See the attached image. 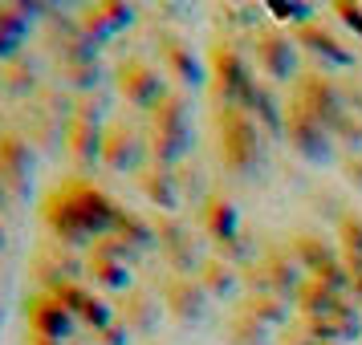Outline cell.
<instances>
[{"mask_svg":"<svg viewBox=\"0 0 362 345\" xmlns=\"http://www.w3.org/2000/svg\"><path fill=\"white\" fill-rule=\"evenodd\" d=\"M33 143L17 131H0V175L13 187L17 199H29V187H33Z\"/></svg>","mask_w":362,"mask_h":345,"instance_id":"18","label":"cell"},{"mask_svg":"<svg viewBox=\"0 0 362 345\" xmlns=\"http://www.w3.org/2000/svg\"><path fill=\"white\" fill-rule=\"evenodd\" d=\"M220 260H228L232 268H248V264L257 260V252H252V236L248 231H240V236H232L228 244H220V248H212Z\"/></svg>","mask_w":362,"mask_h":345,"instance_id":"39","label":"cell"},{"mask_svg":"<svg viewBox=\"0 0 362 345\" xmlns=\"http://www.w3.org/2000/svg\"><path fill=\"white\" fill-rule=\"evenodd\" d=\"M155 53H159L163 78H171L175 90L192 94V90H199V85H208V61H204V57L192 49V41H183L180 33L159 29V33H155Z\"/></svg>","mask_w":362,"mask_h":345,"instance_id":"12","label":"cell"},{"mask_svg":"<svg viewBox=\"0 0 362 345\" xmlns=\"http://www.w3.org/2000/svg\"><path fill=\"white\" fill-rule=\"evenodd\" d=\"M342 179L354 187V195H362V155H346L342 159Z\"/></svg>","mask_w":362,"mask_h":345,"instance_id":"46","label":"cell"},{"mask_svg":"<svg viewBox=\"0 0 362 345\" xmlns=\"http://www.w3.org/2000/svg\"><path fill=\"white\" fill-rule=\"evenodd\" d=\"M261 8L277 20V25H289V33L301 29V25H310V20H317V8L305 4V0H269V4H261Z\"/></svg>","mask_w":362,"mask_h":345,"instance_id":"36","label":"cell"},{"mask_svg":"<svg viewBox=\"0 0 362 345\" xmlns=\"http://www.w3.org/2000/svg\"><path fill=\"white\" fill-rule=\"evenodd\" d=\"M110 78H115L118 98H127V106H134V110H147V114H151V110L167 98L163 69L151 66L147 57H122Z\"/></svg>","mask_w":362,"mask_h":345,"instance_id":"11","label":"cell"},{"mask_svg":"<svg viewBox=\"0 0 362 345\" xmlns=\"http://www.w3.org/2000/svg\"><path fill=\"white\" fill-rule=\"evenodd\" d=\"M285 244H289V252H293V260L305 268V277L322 272V268H326V264H334V260H342L338 244H334L329 236H322V231H293Z\"/></svg>","mask_w":362,"mask_h":345,"instance_id":"26","label":"cell"},{"mask_svg":"<svg viewBox=\"0 0 362 345\" xmlns=\"http://www.w3.org/2000/svg\"><path fill=\"white\" fill-rule=\"evenodd\" d=\"M175 179H180V195H183V203H204V199L212 195L208 187H204V179H199V167H192V163H180L175 167Z\"/></svg>","mask_w":362,"mask_h":345,"instance_id":"40","label":"cell"},{"mask_svg":"<svg viewBox=\"0 0 362 345\" xmlns=\"http://www.w3.org/2000/svg\"><path fill=\"white\" fill-rule=\"evenodd\" d=\"M245 110H248V118H252L264 134H281V131H285V98L277 94V85H273V82H257V85H252Z\"/></svg>","mask_w":362,"mask_h":345,"instance_id":"28","label":"cell"},{"mask_svg":"<svg viewBox=\"0 0 362 345\" xmlns=\"http://www.w3.org/2000/svg\"><path fill=\"white\" fill-rule=\"evenodd\" d=\"M224 341L228 345H277V333L269 325H261V321H252L248 313H232L228 321V333H224Z\"/></svg>","mask_w":362,"mask_h":345,"instance_id":"34","label":"cell"},{"mask_svg":"<svg viewBox=\"0 0 362 345\" xmlns=\"http://www.w3.org/2000/svg\"><path fill=\"white\" fill-rule=\"evenodd\" d=\"M90 337H94V345H131L134 333H131V329H127V325H122V321L115 317L110 325H102L98 333H90Z\"/></svg>","mask_w":362,"mask_h":345,"instance_id":"45","label":"cell"},{"mask_svg":"<svg viewBox=\"0 0 362 345\" xmlns=\"http://www.w3.org/2000/svg\"><path fill=\"white\" fill-rule=\"evenodd\" d=\"M115 231L122 236V240H131V244L139 248V252H147V248H155V219H147V215L131 212V207H118Z\"/></svg>","mask_w":362,"mask_h":345,"instance_id":"35","label":"cell"},{"mask_svg":"<svg viewBox=\"0 0 362 345\" xmlns=\"http://www.w3.org/2000/svg\"><path fill=\"white\" fill-rule=\"evenodd\" d=\"M293 41H297V49L305 53V57H313L317 69H326V73H338V69H354L358 66V53L350 49L346 37L334 33L326 20H310V25L293 29Z\"/></svg>","mask_w":362,"mask_h":345,"instance_id":"13","label":"cell"},{"mask_svg":"<svg viewBox=\"0 0 362 345\" xmlns=\"http://www.w3.org/2000/svg\"><path fill=\"white\" fill-rule=\"evenodd\" d=\"M196 143L192 131V94L167 90V98L147 114V150L155 167H180L187 163Z\"/></svg>","mask_w":362,"mask_h":345,"instance_id":"3","label":"cell"},{"mask_svg":"<svg viewBox=\"0 0 362 345\" xmlns=\"http://www.w3.org/2000/svg\"><path fill=\"white\" fill-rule=\"evenodd\" d=\"M301 280H305V268L293 260V252L289 244H273L269 252H261L257 260L240 268V284L248 289H257V293H273V296H285V301H293V293L301 289Z\"/></svg>","mask_w":362,"mask_h":345,"instance_id":"5","label":"cell"},{"mask_svg":"<svg viewBox=\"0 0 362 345\" xmlns=\"http://www.w3.org/2000/svg\"><path fill=\"white\" fill-rule=\"evenodd\" d=\"M74 118L106 126V98H102V90L98 94H82V98H74Z\"/></svg>","mask_w":362,"mask_h":345,"instance_id":"42","label":"cell"},{"mask_svg":"<svg viewBox=\"0 0 362 345\" xmlns=\"http://www.w3.org/2000/svg\"><path fill=\"white\" fill-rule=\"evenodd\" d=\"M297 41L289 29H281V25H261V29H252V61L257 69L264 73V82H289L293 85L301 78V57H297Z\"/></svg>","mask_w":362,"mask_h":345,"instance_id":"7","label":"cell"},{"mask_svg":"<svg viewBox=\"0 0 362 345\" xmlns=\"http://www.w3.org/2000/svg\"><path fill=\"white\" fill-rule=\"evenodd\" d=\"M53 78H57V85H66L74 98H82V94H98L102 90L106 69H102V61H66V66L53 69Z\"/></svg>","mask_w":362,"mask_h":345,"instance_id":"31","label":"cell"},{"mask_svg":"<svg viewBox=\"0 0 362 345\" xmlns=\"http://www.w3.org/2000/svg\"><path fill=\"white\" fill-rule=\"evenodd\" d=\"M236 309L248 313L252 321H261V325H269L273 333H281V329L293 321V301H285V296H273V293H257V289H248L240 301H236Z\"/></svg>","mask_w":362,"mask_h":345,"instance_id":"27","label":"cell"},{"mask_svg":"<svg viewBox=\"0 0 362 345\" xmlns=\"http://www.w3.org/2000/svg\"><path fill=\"white\" fill-rule=\"evenodd\" d=\"M196 224H199V236H204L212 248L228 244L232 236L245 231L240 228V212H236V203H232L228 195H220V191H212V195L196 207Z\"/></svg>","mask_w":362,"mask_h":345,"instance_id":"20","label":"cell"},{"mask_svg":"<svg viewBox=\"0 0 362 345\" xmlns=\"http://www.w3.org/2000/svg\"><path fill=\"white\" fill-rule=\"evenodd\" d=\"M86 280H90L102 296H122L127 289H134L127 264L106 260V256H90V252H86Z\"/></svg>","mask_w":362,"mask_h":345,"instance_id":"29","label":"cell"},{"mask_svg":"<svg viewBox=\"0 0 362 345\" xmlns=\"http://www.w3.org/2000/svg\"><path fill=\"white\" fill-rule=\"evenodd\" d=\"M281 138H285L289 150H297L305 163H313V167L334 163V150H338L334 131H329L322 118H313L310 110L293 98H285V131H281Z\"/></svg>","mask_w":362,"mask_h":345,"instance_id":"6","label":"cell"},{"mask_svg":"<svg viewBox=\"0 0 362 345\" xmlns=\"http://www.w3.org/2000/svg\"><path fill=\"white\" fill-rule=\"evenodd\" d=\"M289 98L301 102V106H305V110H310L313 118H322L329 131H334V126H338V122H342L346 114H350L342 82H338L334 73H326V69H317V66L301 69V78H297V82L289 85Z\"/></svg>","mask_w":362,"mask_h":345,"instance_id":"9","label":"cell"},{"mask_svg":"<svg viewBox=\"0 0 362 345\" xmlns=\"http://www.w3.org/2000/svg\"><path fill=\"white\" fill-rule=\"evenodd\" d=\"M8 244V228H4V219H0V248Z\"/></svg>","mask_w":362,"mask_h":345,"instance_id":"51","label":"cell"},{"mask_svg":"<svg viewBox=\"0 0 362 345\" xmlns=\"http://www.w3.org/2000/svg\"><path fill=\"white\" fill-rule=\"evenodd\" d=\"M196 280L204 284V293L208 296H220V301H228V296H236V289H240V268H232L228 260H220V256H208V260L199 264Z\"/></svg>","mask_w":362,"mask_h":345,"instance_id":"32","label":"cell"},{"mask_svg":"<svg viewBox=\"0 0 362 345\" xmlns=\"http://www.w3.org/2000/svg\"><path fill=\"white\" fill-rule=\"evenodd\" d=\"M163 313H167L163 301L155 293H147V289H127L122 296H115V317L131 329L134 337H151L159 329V321H163Z\"/></svg>","mask_w":362,"mask_h":345,"instance_id":"19","label":"cell"},{"mask_svg":"<svg viewBox=\"0 0 362 345\" xmlns=\"http://www.w3.org/2000/svg\"><path fill=\"white\" fill-rule=\"evenodd\" d=\"M82 29L90 33L94 45H106L110 37H118L122 29H131L134 25V4H122V0H98V4H86L82 13Z\"/></svg>","mask_w":362,"mask_h":345,"instance_id":"23","label":"cell"},{"mask_svg":"<svg viewBox=\"0 0 362 345\" xmlns=\"http://www.w3.org/2000/svg\"><path fill=\"white\" fill-rule=\"evenodd\" d=\"M159 301H163V309L171 321H180V325H199L204 317H208V301L212 296L204 293V284L196 277H175V272H167L163 289H159Z\"/></svg>","mask_w":362,"mask_h":345,"instance_id":"16","label":"cell"},{"mask_svg":"<svg viewBox=\"0 0 362 345\" xmlns=\"http://www.w3.org/2000/svg\"><path fill=\"white\" fill-rule=\"evenodd\" d=\"M21 313H25L29 333L49 337V341H74V333L82 329V325H78V317L57 301V293H45V289H33V293L25 296Z\"/></svg>","mask_w":362,"mask_h":345,"instance_id":"14","label":"cell"},{"mask_svg":"<svg viewBox=\"0 0 362 345\" xmlns=\"http://www.w3.org/2000/svg\"><path fill=\"white\" fill-rule=\"evenodd\" d=\"M0 82H4V90H8V94H21V98H25V94H41V85H37V61H33V57H29V61H25V57H13V61H8V69L0 73Z\"/></svg>","mask_w":362,"mask_h":345,"instance_id":"37","label":"cell"},{"mask_svg":"<svg viewBox=\"0 0 362 345\" xmlns=\"http://www.w3.org/2000/svg\"><path fill=\"white\" fill-rule=\"evenodd\" d=\"M252 85H257V73L248 66L245 49L228 33L216 37L208 45V94H212V106H240L245 110Z\"/></svg>","mask_w":362,"mask_h":345,"instance_id":"4","label":"cell"},{"mask_svg":"<svg viewBox=\"0 0 362 345\" xmlns=\"http://www.w3.org/2000/svg\"><path fill=\"white\" fill-rule=\"evenodd\" d=\"M134 183H139V191H143V199H147L151 207L159 215H175L183 207V195H180V179H175V167H143L139 175H134Z\"/></svg>","mask_w":362,"mask_h":345,"instance_id":"24","label":"cell"},{"mask_svg":"<svg viewBox=\"0 0 362 345\" xmlns=\"http://www.w3.org/2000/svg\"><path fill=\"white\" fill-rule=\"evenodd\" d=\"M86 252H90V256H106V260H118V264H127V268H134V264H139V256H143V252H139L131 240H122L118 231H106V236H98L94 244L86 248Z\"/></svg>","mask_w":362,"mask_h":345,"instance_id":"38","label":"cell"},{"mask_svg":"<svg viewBox=\"0 0 362 345\" xmlns=\"http://www.w3.org/2000/svg\"><path fill=\"white\" fill-rule=\"evenodd\" d=\"M277 345H322V341H317V337L310 333V325L297 317V321H289V325L277 333Z\"/></svg>","mask_w":362,"mask_h":345,"instance_id":"44","label":"cell"},{"mask_svg":"<svg viewBox=\"0 0 362 345\" xmlns=\"http://www.w3.org/2000/svg\"><path fill=\"white\" fill-rule=\"evenodd\" d=\"M118 207L122 203H115L94 179L69 175L41 195V224L57 244L78 252V248H90L98 236L115 231Z\"/></svg>","mask_w":362,"mask_h":345,"instance_id":"1","label":"cell"},{"mask_svg":"<svg viewBox=\"0 0 362 345\" xmlns=\"http://www.w3.org/2000/svg\"><path fill=\"white\" fill-rule=\"evenodd\" d=\"M25 345H69V341H49V337H37V333H25Z\"/></svg>","mask_w":362,"mask_h":345,"instance_id":"50","label":"cell"},{"mask_svg":"<svg viewBox=\"0 0 362 345\" xmlns=\"http://www.w3.org/2000/svg\"><path fill=\"white\" fill-rule=\"evenodd\" d=\"M155 248L175 277H196L199 264L212 256L204 248V236H196L180 215H155Z\"/></svg>","mask_w":362,"mask_h":345,"instance_id":"8","label":"cell"},{"mask_svg":"<svg viewBox=\"0 0 362 345\" xmlns=\"http://www.w3.org/2000/svg\"><path fill=\"white\" fill-rule=\"evenodd\" d=\"M346 296L362 305V268H358V272H350V289H346Z\"/></svg>","mask_w":362,"mask_h":345,"instance_id":"49","label":"cell"},{"mask_svg":"<svg viewBox=\"0 0 362 345\" xmlns=\"http://www.w3.org/2000/svg\"><path fill=\"white\" fill-rule=\"evenodd\" d=\"M216 155L236 179H248L264 167V131L240 106H212Z\"/></svg>","mask_w":362,"mask_h":345,"instance_id":"2","label":"cell"},{"mask_svg":"<svg viewBox=\"0 0 362 345\" xmlns=\"http://www.w3.org/2000/svg\"><path fill=\"white\" fill-rule=\"evenodd\" d=\"M29 277H33V289L57 293L62 284L86 280V256H78L74 248L57 244L53 236H45V240L33 248V256H29Z\"/></svg>","mask_w":362,"mask_h":345,"instance_id":"10","label":"cell"},{"mask_svg":"<svg viewBox=\"0 0 362 345\" xmlns=\"http://www.w3.org/2000/svg\"><path fill=\"white\" fill-rule=\"evenodd\" d=\"M329 8H334V17L342 20L346 29L362 41V4H354V0H334Z\"/></svg>","mask_w":362,"mask_h":345,"instance_id":"43","label":"cell"},{"mask_svg":"<svg viewBox=\"0 0 362 345\" xmlns=\"http://www.w3.org/2000/svg\"><path fill=\"white\" fill-rule=\"evenodd\" d=\"M147 134H139L127 122H106V143H102V167L110 175H139L147 167Z\"/></svg>","mask_w":362,"mask_h":345,"instance_id":"15","label":"cell"},{"mask_svg":"<svg viewBox=\"0 0 362 345\" xmlns=\"http://www.w3.org/2000/svg\"><path fill=\"white\" fill-rule=\"evenodd\" d=\"M102 143H106V126L98 122H82V118H69L66 126V155L74 171L90 179V171L102 167Z\"/></svg>","mask_w":362,"mask_h":345,"instance_id":"22","label":"cell"},{"mask_svg":"<svg viewBox=\"0 0 362 345\" xmlns=\"http://www.w3.org/2000/svg\"><path fill=\"white\" fill-rule=\"evenodd\" d=\"M342 90H346V106H350V110L362 118V78H350V82H342Z\"/></svg>","mask_w":362,"mask_h":345,"instance_id":"47","label":"cell"},{"mask_svg":"<svg viewBox=\"0 0 362 345\" xmlns=\"http://www.w3.org/2000/svg\"><path fill=\"white\" fill-rule=\"evenodd\" d=\"M342 296L346 293H334V289H326L322 280L305 277L301 289L293 293V309H297V317H329V313L342 305Z\"/></svg>","mask_w":362,"mask_h":345,"instance_id":"30","label":"cell"},{"mask_svg":"<svg viewBox=\"0 0 362 345\" xmlns=\"http://www.w3.org/2000/svg\"><path fill=\"white\" fill-rule=\"evenodd\" d=\"M49 37H53L49 45L57 53V66H66V61H98L102 45L90 41V33L82 29L78 17H57V13H49Z\"/></svg>","mask_w":362,"mask_h":345,"instance_id":"21","label":"cell"},{"mask_svg":"<svg viewBox=\"0 0 362 345\" xmlns=\"http://www.w3.org/2000/svg\"><path fill=\"white\" fill-rule=\"evenodd\" d=\"M37 13H45V4H0V61L21 57V45Z\"/></svg>","mask_w":362,"mask_h":345,"instance_id":"25","label":"cell"},{"mask_svg":"<svg viewBox=\"0 0 362 345\" xmlns=\"http://www.w3.org/2000/svg\"><path fill=\"white\" fill-rule=\"evenodd\" d=\"M334 143H342L350 155H362V118L354 114V110H350L338 126H334Z\"/></svg>","mask_w":362,"mask_h":345,"instance_id":"41","label":"cell"},{"mask_svg":"<svg viewBox=\"0 0 362 345\" xmlns=\"http://www.w3.org/2000/svg\"><path fill=\"white\" fill-rule=\"evenodd\" d=\"M334 244L342 252V260L350 272L362 268V212H342L334 224Z\"/></svg>","mask_w":362,"mask_h":345,"instance_id":"33","label":"cell"},{"mask_svg":"<svg viewBox=\"0 0 362 345\" xmlns=\"http://www.w3.org/2000/svg\"><path fill=\"white\" fill-rule=\"evenodd\" d=\"M17 207V195H13V187L4 183V175H0V215H8Z\"/></svg>","mask_w":362,"mask_h":345,"instance_id":"48","label":"cell"},{"mask_svg":"<svg viewBox=\"0 0 362 345\" xmlns=\"http://www.w3.org/2000/svg\"><path fill=\"white\" fill-rule=\"evenodd\" d=\"M57 301L78 317V325H82L86 333H98L102 325L115 321V301H106V296H102L94 284H86V280L62 284V289H57Z\"/></svg>","mask_w":362,"mask_h":345,"instance_id":"17","label":"cell"}]
</instances>
